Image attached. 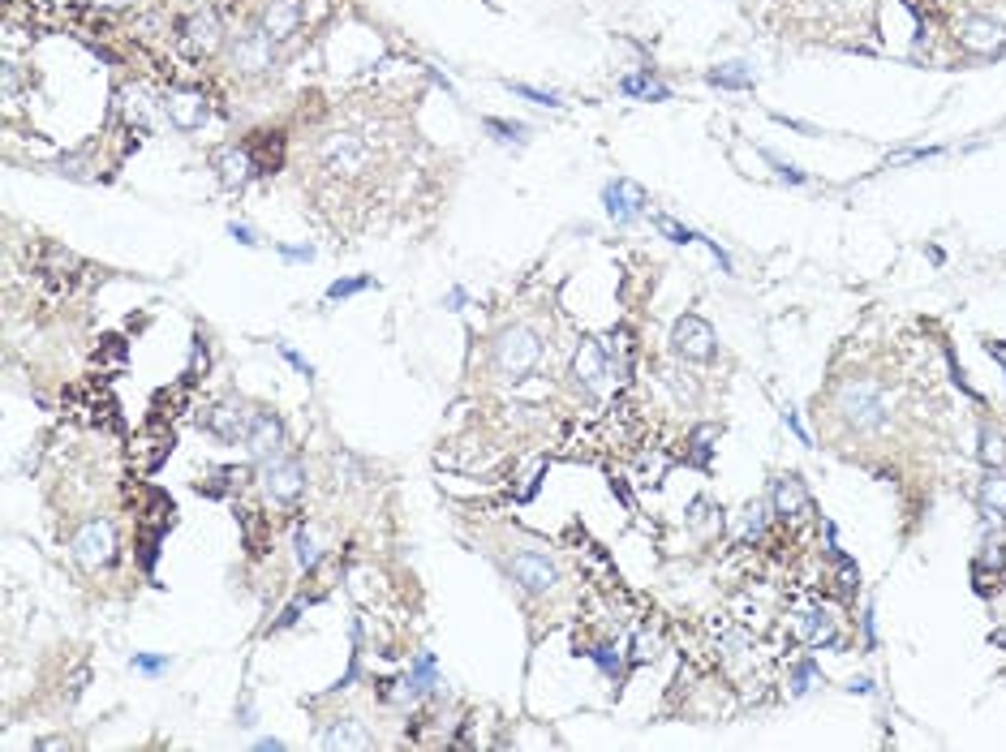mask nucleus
Segmentation results:
<instances>
[{
	"label": "nucleus",
	"instance_id": "1",
	"mask_svg": "<svg viewBox=\"0 0 1006 752\" xmlns=\"http://www.w3.org/2000/svg\"><path fill=\"white\" fill-rule=\"evenodd\" d=\"M835 404L843 422L860 430V435H878L886 426V392L878 379H847L835 392Z\"/></svg>",
	"mask_w": 1006,
	"mask_h": 752
},
{
	"label": "nucleus",
	"instance_id": "2",
	"mask_svg": "<svg viewBox=\"0 0 1006 752\" xmlns=\"http://www.w3.org/2000/svg\"><path fill=\"white\" fill-rule=\"evenodd\" d=\"M78 271H82V263L65 250V245H52V241L35 245V276H39V288H43V297H48V301L74 297L78 293V280H82Z\"/></svg>",
	"mask_w": 1006,
	"mask_h": 752
},
{
	"label": "nucleus",
	"instance_id": "3",
	"mask_svg": "<svg viewBox=\"0 0 1006 752\" xmlns=\"http://www.w3.org/2000/svg\"><path fill=\"white\" fill-rule=\"evenodd\" d=\"M538 357H542V340L529 327H508L495 340V370L503 379H521L525 370L538 366Z\"/></svg>",
	"mask_w": 1006,
	"mask_h": 752
},
{
	"label": "nucleus",
	"instance_id": "4",
	"mask_svg": "<svg viewBox=\"0 0 1006 752\" xmlns=\"http://www.w3.org/2000/svg\"><path fill=\"white\" fill-rule=\"evenodd\" d=\"M366 159H370L366 138H362V134H349V129H340V134L323 138V147H319V168L327 172V177H336V181L357 177V172L366 168Z\"/></svg>",
	"mask_w": 1006,
	"mask_h": 752
},
{
	"label": "nucleus",
	"instance_id": "5",
	"mask_svg": "<svg viewBox=\"0 0 1006 752\" xmlns=\"http://www.w3.org/2000/svg\"><path fill=\"white\" fill-rule=\"evenodd\" d=\"M508 576L525 589V594H546V589L559 581V568H555V559L542 555V551H512L508 555Z\"/></svg>",
	"mask_w": 1006,
	"mask_h": 752
},
{
	"label": "nucleus",
	"instance_id": "6",
	"mask_svg": "<svg viewBox=\"0 0 1006 752\" xmlns=\"http://www.w3.org/2000/svg\"><path fill=\"white\" fill-rule=\"evenodd\" d=\"M112 551H117V529H112V520L95 516V520H86V525L78 529L74 559L82 563V568H104V563L112 559Z\"/></svg>",
	"mask_w": 1006,
	"mask_h": 752
},
{
	"label": "nucleus",
	"instance_id": "7",
	"mask_svg": "<svg viewBox=\"0 0 1006 752\" xmlns=\"http://www.w3.org/2000/svg\"><path fill=\"white\" fill-rule=\"evenodd\" d=\"M254 422H258V409H246V404H211L203 417V426L220 443H246Z\"/></svg>",
	"mask_w": 1006,
	"mask_h": 752
},
{
	"label": "nucleus",
	"instance_id": "8",
	"mask_svg": "<svg viewBox=\"0 0 1006 752\" xmlns=\"http://www.w3.org/2000/svg\"><path fill=\"white\" fill-rule=\"evenodd\" d=\"M959 43L976 56H994L1006 48V22L989 18V13H968V18L959 22Z\"/></svg>",
	"mask_w": 1006,
	"mask_h": 752
},
{
	"label": "nucleus",
	"instance_id": "9",
	"mask_svg": "<svg viewBox=\"0 0 1006 752\" xmlns=\"http://www.w3.org/2000/svg\"><path fill=\"white\" fill-rule=\"evenodd\" d=\"M671 344H675V353H680L684 361H693V366L714 357V331H710L706 318H697V314H684L680 323H675Z\"/></svg>",
	"mask_w": 1006,
	"mask_h": 752
},
{
	"label": "nucleus",
	"instance_id": "10",
	"mask_svg": "<svg viewBox=\"0 0 1006 752\" xmlns=\"http://www.w3.org/2000/svg\"><path fill=\"white\" fill-rule=\"evenodd\" d=\"M220 48V18L211 9H198L181 22V52L190 56H211Z\"/></svg>",
	"mask_w": 1006,
	"mask_h": 752
},
{
	"label": "nucleus",
	"instance_id": "11",
	"mask_svg": "<svg viewBox=\"0 0 1006 752\" xmlns=\"http://www.w3.org/2000/svg\"><path fill=\"white\" fill-rule=\"evenodd\" d=\"M263 486H267V495L276 499V503H293L301 490H306V473H301L297 460L276 456V460H267V465H263Z\"/></svg>",
	"mask_w": 1006,
	"mask_h": 752
},
{
	"label": "nucleus",
	"instance_id": "12",
	"mask_svg": "<svg viewBox=\"0 0 1006 752\" xmlns=\"http://www.w3.org/2000/svg\"><path fill=\"white\" fill-rule=\"evenodd\" d=\"M280 447H284V422H280V417H271V413H258V422H254L250 439H246V452L267 465V460L284 456Z\"/></svg>",
	"mask_w": 1006,
	"mask_h": 752
},
{
	"label": "nucleus",
	"instance_id": "13",
	"mask_svg": "<svg viewBox=\"0 0 1006 752\" xmlns=\"http://www.w3.org/2000/svg\"><path fill=\"white\" fill-rule=\"evenodd\" d=\"M301 26V0H271L263 13V35L271 43H284L289 35H297Z\"/></svg>",
	"mask_w": 1006,
	"mask_h": 752
},
{
	"label": "nucleus",
	"instance_id": "14",
	"mask_svg": "<svg viewBox=\"0 0 1006 752\" xmlns=\"http://www.w3.org/2000/svg\"><path fill=\"white\" fill-rule=\"evenodd\" d=\"M246 151L254 159V172H263L267 177V172H276L284 164V134L280 129H258V134H250Z\"/></svg>",
	"mask_w": 1006,
	"mask_h": 752
},
{
	"label": "nucleus",
	"instance_id": "15",
	"mask_svg": "<svg viewBox=\"0 0 1006 752\" xmlns=\"http://www.w3.org/2000/svg\"><path fill=\"white\" fill-rule=\"evenodd\" d=\"M770 508H774V516H783V520H800V512L809 508V495H804L800 477H779V482H774Z\"/></svg>",
	"mask_w": 1006,
	"mask_h": 752
},
{
	"label": "nucleus",
	"instance_id": "16",
	"mask_svg": "<svg viewBox=\"0 0 1006 752\" xmlns=\"http://www.w3.org/2000/svg\"><path fill=\"white\" fill-rule=\"evenodd\" d=\"M602 202H607V211H611V220H637V211H641V202H645V194H641V185H632V181H611L607 190H602Z\"/></svg>",
	"mask_w": 1006,
	"mask_h": 752
},
{
	"label": "nucleus",
	"instance_id": "17",
	"mask_svg": "<svg viewBox=\"0 0 1006 752\" xmlns=\"http://www.w3.org/2000/svg\"><path fill=\"white\" fill-rule=\"evenodd\" d=\"M168 117H172V125L177 129H185V134H194V129H203V121H207V104L198 99L194 91H177V95H168Z\"/></svg>",
	"mask_w": 1006,
	"mask_h": 752
},
{
	"label": "nucleus",
	"instance_id": "18",
	"mask_svg": "<svg viewBox=\"0 0 1006 752\" xmlns=\"http://www.w3.org/2000/svg\"><path fill=\"white\" fill-rule=\"evenodd\" d=\"M572 374H577L585 387H598L602 379H607V344L585 340L577 349V361H572Z\"/></svg>",
	"mask_w": 1006,
	"mask_h": 752
},
{
	"label": "nucleus",
	"instance_id": "19",
	"mask_svg": "<svg viewBox=\"0 0 1006 752\" xmlns=\"http://www.w3.org/2000/svg\"><path fill=\"white\" fill-rule=\"evenodd\" d=\"M233 61H237V69H246V74H263V69L271 65V39L267 35H241L233 43Z\"/></svg>",
	"mask_w": 1006,
	"mask_h": 752
},
{
	"label": "nucleus",
	"instance_id": "20",
	"mask_svg": "<svg viewBox=\"0 0 1006 752\" xmlns=\"http://www.w3.org/2000/svg\"><path fill=\"white\" fill-rule=\"evenodd\" d=\"M215 172H220V181L233 190V185H241L254 172V159L246 147H220L215 151Z\"/></svg>",
	"mask_w": 1006,
	"mask_h": 752
},
{
	"label": "nucleus",
	"instance_id": "21",
	"mask_svg": "<svg viewBox=\"0 0 1006 752\" xmlns=\"http://www.w3.org/2000/svg\"><path fill=\"white\" fill-rule=\"evenodd\" d=\"M319 744L323 748H370V735L362 731V722L357 718H336L332 727L319 735Z\"/></svg>",
	"mask_w": 1006,
	"mask_h": 752
},
{
	"label": "nucleus",
	"instance_id": "22",
	"mask_svg": "<svg viewBox=\"0 0 1006 752\" xmlns=\"http://www.w3.org/2000/svg\"><path fill=\"white\" fill-rule=\"evenodd\" d=\"M620 91L632 95V99H650V104H663V99H671V91L650 74V69H641V74H624L620 78Z\"/></svg>",
	"mask_w": 1006,
	"mask_h": 752
},
{
	"label": "nucleus",
	"instance_id": "23",
	"mask_svg": "<svg viewBox=\"0 0 1006 752\" xmlns=\"http://www.w3.org/2000/svg\"><path fill=\"white\" fill-rule=\"evenodd\" d=\"M121 117L134 129H147V134H151V99L142 95V91H125L121 95Z\"/></svg>",
	"mask_w": 1006,
	"mask_h": 752
},
{
	"label": "nucleus",
	"instance_id": "24",
	"mask_svg": "<svg viewBox=\"0 0 1006 752\" xmlns=\"http://www.w3.org/2000/svg\"><path fill=\"white\" fill-rule=\"evenodd\" d=\"M981 508L989 516H1006V477L1002 473H989L981 482Z\"/></svg>",
	"mask_w": 1006,
	"mask_h": 752
},
{
	"label": "nucleus",
	"instance_id": "25",
	"mask_svg": "<svg viewBox=\"0 0 1006 752\" xmlns=\"http://www.w3.org/2000/svg\"><path fill=\"white\" fill-rule=\"evenodd\" d=\"M413 697H426V692H435V658H418V667H413V675H409V684H405Z\"/></svg>",
	"mask_w": 1006,
	"mask_h": 752
},
{
	"label": "nucleus",
	"instance_id": "26",
	"mask_svg": "<svg viewBox=\"0 0 1006 752\" xmlns=\"http://www.w3.org/2000/svg\"><path fill=\"white\" fill-rule=\"evenodd\" d=\"M710 82L714 86H731V91H749V74H744V65H714L710 69Z\"/></svg>",
	"mask_w": 1006,
	"mask_h": 752
},
{
	"label": "nucleus",
	"instance_id": "27",
	"mask_svg": "<svg viewBox=\"0 0 1006 752\" xmlns=\"http://www.w3.org/2000/svg\"><path fill=\"white\" fill-rule=\"evenodd\" d=\"M319 542H314V533L306 529V525H301L297 529V563H301V568H314V563H319Z\"/></svg>",
	"mask_w": 1006,
	"mask_h": 752
},
{
	"label": "nucleus",
	"instance_id": "28",
	"mask_svg": "<svg viewBox=\"0 0 1006 752\" xmlns=\"http://www.w3.org/2000/svg\"><path fill=\"white\" fill-rule=\"evenodd\" d=\"M981 460H985V465H989V469H998V465H1006V447H1002V439H998V435H989V430H985V435H981Z\"/></svg>",
	"mask_w": 1006,
	"mask_h": 752
},
{
	"label": "nucleus",
	"instance_id": "29",
	"mask_svg": "<svg viewBox=\"0 0 1006 752\" xmlns=\"http://www.w3.org/2000/svg\"><path fill=\"white\" fill-rule=\"evenodd\" d=\"M362 288H375V280H370V276H357V280H336L332 288H327V301L353 297V293H362Z\"/></svg>",
	"mask_w": 1006,
	"mask_h": 752
},
{
	"label": "nucleus",
	"instance_id": "30",
	"mask_svg": "<svg viewBox=\"0 0 1006 752\" xmlns=\"http://www.w3.org/2000/svg\"><path fill=\"white\" fill-rule=\"evenodd\" d=\"M512 86V95H521V99H529V104H542V108H555L559 99L555 95H546V91H538V86H525V82H508Z\"/></svg>",
	"mask_w": 1006,
	"mask_h": 752
},
{
	"label": "nucleus",
	"instance_id": "31",
	"mask_svg": "<svg viewBox=\"0 0 1006 752\" xmlns=\"http://www.w3.org/2000/svg\"><path fill=\"white\" fill-rule=\"evenodd\" d=\"M486 129H491V134H499V142H521V138H525V129H521V125L499 121V117H486Z\"/></svg>",
	"mask_w": 1006,
	"mask_h": 752
},
{
	"label": "nucleus",
	"instance_id": "32",
	"mask_svg": "<svg viewBox=\"0 0 1006 752\" xmlns=\"http://www.w3.org/2000/svg\"><path fill=\"white\" fill-rule=\"evenodd\" d=\"M654 224H658V233H667L671 241H680V245H688V241H697L693 233H688V228H680V224H675V220H671V215H654Z\"/></svg>",
	"mask_w": 1006,
	"mask_h": 752
},
{
	"label": "nucleus",
	"instance_id": "33",
	"mask_svg": "<svg viewBox=\"0 0 1006 752\" xmlns=\"http://www.w3.org/2000/svg\"><path fill=\"white\" fill-rule=\"evenodd\" d=\"M280 357H284V361H289V366H293V370H297V374H301V379H314V370H310V361H306V357H297V353H293V349H289V344H280Z\"/></svg>",
	"mask_w": 1006,
	"mask_h": 752
},
{
	"label": "nucleus",
	"instance_id": "34",
	"mask_svg": "<svg viewBox=\"0 0 1006 752\" xmlns=\"http://www.w3.org/2000/svg\"><path fill=\"white\" fill-rule=\"evenodd\" d=\"M164 667H168V658H147V654L134 658V671H142V675H164Z\"/></svg>",
	"mask_w": 1006,
	"mask_h": 752
},
{
	"label": "nucleus",
	"instance_id": "35",
	"mask_svg": "<svg viewBox=\"0 0 1006 752\" xmlns=\"http://www.w3.org/2000/svg\"><path fill=\"white\" fill-rule=\"evenodd\" d=\"M594 658H598V667L607 671V675L620 671V662H615V649H611V645H598V649H594Z\"/></svg>",
	"mask_w": 1006,
	"mask_h": 752
},
{
	"label": "nucleus",
	"instance_id": "36",
	"mask_svg": "<svg viewBox=\"0 0 1006 752\" xmlns=\"http://www.w3.org/2000/svg\"><path fill=\"white\" fill-rule=\"evenodd\" d=\"M280 258H289V263H306V258H314V250H310V245H297V250L280 245Z\"/></svg>",
	"mask_w": 1006,
	"mask_h": 752
},
{
	"label": "nucleus",
	"instance_id": "37",
	"mask_svg": "<svg viewBox=\"0 0 1006 752\" xmlns=\"http://www.w3.org/2000/svg\"><path fill=\"white\" fill-rule=\"evenodd\" d=\"M228 233H233L241 245H258V233H254V228H246V224H228Z\"/></svg>",
	"mask_w": 1006,
	"mask_h": 752
},
{
	"label": "nucleus",
	"instance_id": "38",
	"mask_svg": "<svg viewBox=\"0 0 1006 752\" xmlns=\"http://www.w3.org/2000/svg\"><path fill=\"white\" fill-rule=\"evenodd\" d=\"M465 301H469V297H465V288H452V293H448V306H452V310H461Z\"/></svg>",
	"mask_w": 1006,
	"mask_h": 752
},
{
	"label": "nucleus",
	"instance_id": "39",
	"mask_svg": "<svg viewBox=\"0 0 1006 752\" xmlns=\"http://www.w3.org/2000/svg\"><path fill=\"white\" fill-rule=\"evenodd\" d=\"M95 5H125V0H95Z\"/></svg>",
	"mask_w": 1006,
	"mask_h": 752
}]
</instances>
